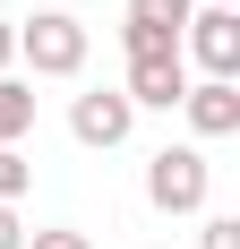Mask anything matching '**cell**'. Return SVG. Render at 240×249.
<instances>
[{
    "label": "cell",
    "instance_id": "3",
    "mask_svg": "<svg viewBox=\"0 0 240 249\" xmlns=\"http://www.w3.org/2000/svg\"><path fill=\"white\" fill-rule=\"evenodd\" d=\"M180 60H197L206 77H240V9H189L180 26Z\"/></svg>",
    "mask_w": 240,
    "mask_h": 249
},
{
    "label": "cell",
    "instance_id": "8",
    "mask_svg": "<svg viewBox=\"0 0 240 249\" xmlns=\"http://www.w3.org/2000/svg\"><path fill=\"white\" fill-rule=\"evenodd\" d=\"M189 9H197V0H129V26H146V35H171V43H180Z\"/></svg>",
    "mask_w": 240,
    "mask_h": 249
},
{
    "label": "cell",
    "instance_id": "4",
    "mask_svg": "<svg viewBox=\"0 0 240 249\" xmlns=\"http://www.w3.org/2000/svg\"><path fill=\"white\" fill-rule=\"evenodd\" d=\"M129 129H137V103L120 95V86H95V95L69 103V138L77 146H120Z\"/></svg>",
    "mask_w": 240,
    "mask_h": 249
},
{
    "label": "cell",
    "instance_id": "9",
    "mask_svg": "<svg viewBox=\"0 0 240 249\" xmlns=\"http://www.w3.org/2000/svg\"><path fill=\"white\" fill-rule=\"evenodd\" d=\"M26 180H34V163H26L17 146H0V206H17V198H26Z\"/></svg>",
    "mask_w": 240,
    "mask_h": 249
},
{
    "label": "cell",
    "instance_id": "1",
    "mask_svg": "<svg viewBox=\"0 0 240 249\" xmlns=\"http://www.w3.org/2000/svg\"><path fill=\"white\" fill-rule=\"evenodd\" d=\"M17 60L34 77H77L86 69V18H69V9H43V18L17 26Z\"/></svg>",
    "mask_w": 240,
    "mask_h": 249
},
{
    "label": "cell",
    "instance_id": "6",
    "mask_svg": "<svg viewBox=\"0 0 240 249\" xmlns=\"http://www.w3.org/2000/svg\"><path fill=\"white\" fill-rule=\"evenodd\" d=\"M180 112H189L197 138H232L240 129V77H197L189 95H180Z\"/></svg>",
    "mask_w": 240,
    "mask_h": 249
},
{
    "label": "cell",
    "instance_id": "7",
    "mask_svg": "<svg viewBox=\"0 0 240 249\" xmlns=\"http://www.w3.org/2000/svg\"><path fill=\"white\" fill-rule=\"evenodd\" d=\"M26 129H34V86H17V77H0V146H17Z\"/></svg>",
    "mask_w": 240,
    "mask_h": 249
},
{
    "label": "cell",
    "instance_id": "11",
    "mask_svg": "<svg viewBox=\"0 0 240 249\" xmlns=\"http://www.w3.org/2000/svg\"><path fill=\"white\" fill-rule=\"evenodd\" d=\"M26 249H95L86 232H69V224H51V232H26Z\"/></svg>",
    "mask_w": 240,
    "mask_h": 249
},
{
    "label": "cell",
    "instance_id": "5",
    "mask_svg": "<svg viewBox=\"0 0 240 249\" xmlns=\"http://www.w3.org/2000/svg\"><path fill=\"white\" fill-rule=\"evenodd\" d=\"M120 95L137 103V112H171V103L189 95V60L180 52H154V60H129V86Z\"/></svg>",
    "mask_w": 240,
    "mask_h": 249
},
{
    "label": "cell",
    "instance_id": "2",
    "mask_svg": "<svg viewBox=\"0 0 240 249\" xmlns=\"http://www.w3.org/2000/svg\"><path fill=\"white\" fill-rule=\"evenodd\" d=\"M206 189H215V163H206L197 146L146 155V198L163 206V215H197V206H206Z\"/></svg>",
    "mask_w": 240,
    "mask_h": 249
},
{
    "label": "cell",
    "instance_id": "12",
    "mask_svg": "<svg viewBox=\"0 0 240 249\" xmlns=\"http://www.w3.org/2000/svg\"><path fill=\"white\" fill-rule=\"evenodd\" d=\"M0 249H26V224H17V206H0Z\"/></svg>",
    "mask_w": 240,
    "mask_h": 249
},
{
    "label": "cell",
    "instance_id": "13",
    "mask_svg": "<svg viewBox=\"0 0 240 249\" xmlns=\"http://www.w3.org/2000/svg\"><path fill=\"white\" fill-rule=\"evenodd\" d=\"M9 60H17V26L0 18V77H9Z\"/></svg>",
    "mask_w": 240,
    "mask_h": 249
},
{
    "label": "cell",
    "instance_id": "14",
    "mask_svg": "<svg viewBox=\"0 0 240 249\" xmlns=\"http://www.w3.org/2000/svg\"><path fill=\"white\" fill-rule=\"evenodd\" d=\"M223 9H232V0H223Z\"/></svg>",
    "mask_w": 240,
    "mask_h": 249
},
{
    "label": "cell",
    "instance_id": "10",
    "mask_svg": "<svg viewBox=\"0 0 240 249\" xmlns=\"http://www.w3.org/2000/svg\"><path fill=\"white\" fill-rule=\"evenodd\" d=\"M197 249H240V215H206V232H197Z\"/></svg>",
    "mask_w": 240,
    "mask_h": 249
}]
</instances>
